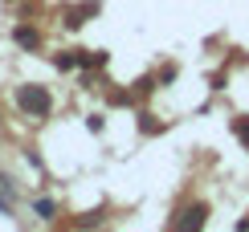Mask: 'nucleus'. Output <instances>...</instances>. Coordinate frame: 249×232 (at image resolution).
Here are the masks:
<instances>
[{"mask_svg": "<svg viewBox=\"0 0 249 232\" xmlns=\"http://www.w3.org/2000/svg\"><path fill=\"white\" fill-rule=\"evenodd\" d=\"M17 102H20V110L33 114V118H45V114H49V90L45 86H20Z\"/></svg>", "mask_w": 249, "mask_h": 232, "instance_id": "nucleus-1", "label": "nucleus"}, {"mask_svg": "<svg viewBox=\"0 0 249 232\" xmlns=\"http://www.w3.org/2000/svg\"><path fill=\"white\" fill-rule=\"evenodd\" d=\"M204 220H209V204H188V208H180V212H176L172 232H200Z\"/></svg>", "mask_w": 249, "mask_h": 232, "instance_id": "nucleus-2", "label": "nucleus"}, {"mask_svg": "<svg viewBox=\"0 0 249 232\" xmlns=\"http://www.w3.org/2000/svg\"><path fill=\"white\" fill-rule=\"evenodd\" d=\"M13 37H17V45H20V49H37V41H41V37H37L33 29H29V25H20Z\"/></svg>", "mask_w": 249, "mask_h": 232, "instance_id": "nucleus-3", "label": "nucleus"}, {"mask_svg": "<svg viewBox=\"0 0 249 232\" xmlns=\"http://www.w3.org/2000/svg\"><path fill=\"white\" fill-rule=\"evenodd\" d=\"M233 131H237V139L249 147V118H233Z\"/></svg>", "mask_w": 249, "mask_h": 232, "instance_id": "nucleus-4", "label": "nucleus"}, {"mask_svg": "<svg viewBox=\"0 0 249 232\" xmlns=\"http://www.w3.org/2000/svg\"><path fill=\"white\" fill-rule=\"evenodd\" d=\"M78 66H107V53H82Z\"/></svg>", "mask_w": 249, "mask_h": 232, "instance_id": "nucleus-5", "label": "nucleus"}, {"mask_svg": "<svg viewBox=\"0 0 249 232\" xmlns=\"http://www.w3.org/2000/svg\"><path fill=\"white\" fill-rule=\"evenodd\" d=\"M53 66H57V69H74V66H78V57H74V53H57V57H53Z\"/></svg>", "mask_w": 249, "mask_h": 232, "instance_id": "nucleus-6", "label": "nucleus"}, {"mask_svg": "<svg viewBox=\"0 0 249 232\" xmlns=\"http://www.w3.org/2000/svg\"><path fill=\"white\" fill-rule=\"evenodd\" d=\"M37 212H41V216H45V220H49V216H53V212H57V208H53V199H37Z\"/></svg>", "mask_w": 249, "mask_h": 232, "instance_id": "nucleus-7", "label": "nucleus"}]
</instances>
